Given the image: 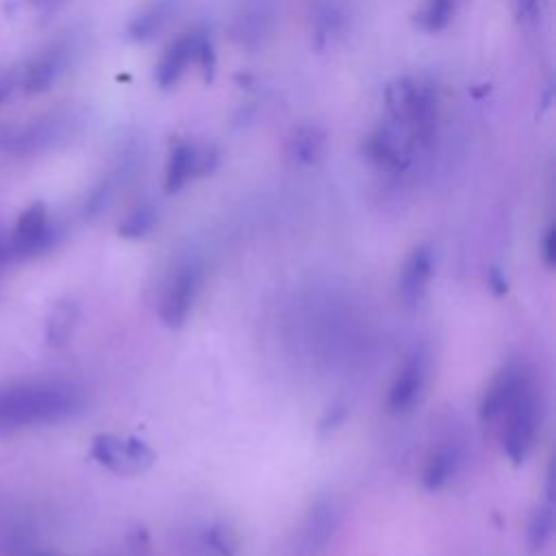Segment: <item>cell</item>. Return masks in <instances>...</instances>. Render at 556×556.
<instances>
[{"label": "cell", "instance_id": "cell-27", "mask_svg": "<svg viewBox=\"0 0 556 556\" xmlns=\"http://www.w3.org/2000/svg\"><path fill=\"white\" fill-rule=\"evenodd\" d=\"M486 282H489V287H491V291H493L495 295H504V293L508 291V278H506L504 271L497 269V267H493V269L489 271Z\"/></svg>", "mask_w": 556, "mask_h": 556}, {"label": "cell", "instance_id": "cell-10", "mask_svg": "<svg viewBox=\"0 0 556 556\" xmlns=\"http://www.w3.org/2000/svg\"><path fill=\"white\" fill-rule=\"evenodd\" d=\"M528 376L530 371L521 363H506L482 391V397L478 402L480 421L482 424L497 421Z\"/></svg>", "mask_w": 556, "mask_h": 556}, {"label": "cell", "instance_id": "cell-29", "mask_svg": "<svg viewBox=\"0 0 556 556\" xmlns=\"http://www.w3.org/2000/svg\"><path fill=\"white\" fill-rule=\"evenodd\" d=\"M517 4H519V15H523V17H534L536 7H539L536 0H517Z\"/></svg>", "mask_w": 556, "mask_h": 556}, {"label": "cell", "instance_id": "cell-22", "mask_svg": "<svg viewBox=\"0 0 556 556\" xmlns=\"http://www.w3.org/2000/svg\"><path fill=\"white\" fill-rule=\"evenodd\" d=\"M156 224V211L150 204L135 206L117 226V235L124 239H141L146 237Z\"/></svg>", "mask_w": 556, "mask_h": 556}, {"label": "cell", "instance_id": "cell-13", "mask_svg": "<svg viewBox=\"0 0 556 556\" xmlns=\"http://www.w3.org/2000/svg\"><path fill=\"white\" fill-rule=\"evenodd\" d=\"M339 526V508L330 497H319L306 513L300 534H298V545L300 552L306 556H315L321 552L328 541L332 539L334 530Z\"/></svg>", "mask_w": 556, "mask_h": 556}, {"label": "cell", "instance_id": "cell-23", "mask_svg": "<svg viewBox=\"0 0 556 556\" xmlns=\"http://www.w3.org/2000/svg\"><path fill=\"white\" fill-rule=\"evenodd\" d=\"M202 543L215 556H235L237 545H239L235 530L226 523H211L208 528H204Z\"/></svg>", "mask_w": 556, "mask_h": 556}, {"label": "cell", "instance_id": "cell-12", "mask_svg": "<svg viewBox=\"0 0 556 556\" xmlns=\"http://www.w3.org/2000/svg\"><path fill=\"white\" fill-rule=\"evenodd\" d=\"M434 254L430 245H417L402 263L397 274V295L406 306H417L432 280Z\"/></svg>", "mask_w": 556, "mask_h": 556}, {"label": "cell", "instance_id": "cell-5", "mask_svg": "<svg viewBox=\"0 0 556 556\" xmlns=\"http://www.w3.org/2000/svg\"><path fill=\"white\" fill-rule=\"evenodd\" d=\"M202 282H204V269L195 261L182 263L172 271V276L165 282V289L161 295V308H159V317L167 328L185 326L202 291Z\"/></svg>", "mask_w": 556, "mask_h": 556}, {"label": "cell", "instance_id": "cell-3", "mask_svg": "<svg viewBox=\"0 0 556 556\" xmlns=\"http://www.w3.org/2000/svg\"><path fill=\"white\" fill-rule=\"evenodd\" d=\"M497 424L506 458L517 467L523 465L536 445L543 424V397L532 374L523 380Z\"/></svg>", "mask_w": 556, "mask_h": 556}, {"label": "cell", "instance_id": "cell-2", "mask_svg": "<svg viewBox=\"0 0 556 556\" xmlns=\"http://www.w3.org/2000/svg\"><path fill=\"white\" fill-rule=\"evenodd\" d=\"M391 122L402 126L413 146L430 148L439 128V93L428 78H400L384 91Z\"/></svg>", "mask_w": 556, "mask_h": 556}, {"label": "cell", "instance_id": "cell-1", "mask_svg": "<svg viewBox=\"0 0 556 556\" xmlns=\"http://www.w3.org/2000/svg\"><path fill=\"white\" fill-rule=\"evenodd\" d=\"M83 391L61 378H28L0 384V434L33 426H48L78 415Z\"/></svg>", "mask_w": 556, "mask_h": 556}, {"label": "cell", "instance_id": "cell-6", "mask_svg": "<svg viewBox=\"0 0 556 556\" xmlns=\"http://www.w3.org/2000/svg\"><path fill=\"white\" fill-rule=\"evenodd\" d=\"M59 239L56 226L48 217L43 202H33L24 208L15 222L13 232L9 235V248L13 261H26L50 250Z\"/></svg>", "mask_w": 556, "mask_h": 556}, {"label": "cell", "instance_id": "cell-30", "mask_svg": "<svg viewBox=\"0 0 556 556\" xmlns=\"http://www.w3.org/2000/svg\"><path fill=\"white\" fill-rule=\"evenodd\" d=\"M33 7H37L39 11H50V9H56L63 0H28Z\"/></svg>", "mask_w": 556, "mask_h": 556}, {"label": "cell", "instance_id": "cell-9", "mask_svg": "<svg viewBox=\"0 0 556 556\" xmlns=\"http://www.w3.org/2000/svg\"><path fill=\"white\" fill-rule=\"evenodd\" d=\"M217 163V154L211 148H200L191 141H178L167 156L165 165V191H180L191 178L208 174Z\"/></svg>", "mask_w": 556, "mask_h": 556}, {"label": "cell", "instance_id": "cell-24", "mask_svg": "<svg viewBox=\"0 0 556 556\" xmlns=\"http://www.w3.org/2000/svg\"><path fill=\"white\" fill-rule=\"evenodd\" d=\"M454 2L456 0H428L424 11L419 13L421 28H426L430 33L445 28L452 13H454Z\"/></svg>", "mask_w": 556, "mask_h": 556}, {"label": "cell", "instance_id": "cell-14", "mask_svg": "<svg viewBox=\"0 0 556 556\" xmlns=\"http://www.w3.org/2000/svg\"><path fill=\"white\" fill-rule=\"evenodd\" d=\"M200 37H202L200 33H187L167 46V50L163 52L161 61L154 67V78H156L159 87L169 89L180 80V76L187 72L189 63L198 59Z\"/></svg>", "mask_w": 556, "mask_h": 556}, {"label": "cell", "instance_id": "cell-16", "mask_svg": "<svg viewBox=\"0 0 556 556\" xmlns=\"http://www.w3.org/2000/svg\"><path fill=\"white\" fill-rule=\"evenodd\" d=\"M460 469V450L454 443L434 445L421 469V484L426 491H441L447 486Z\"/></svg>", "mask_w": 556, "mask_h": 556}, {"label": "cell", "instance_id": "cell-21", "mask_svg": "<svg viewBox=\"0 0 556 556\" xmlns=\"http://www.w3.org/2000/svg\"><path fill=\"white\" fill-rule=\"evenodd\" d=\"M345 26V13L343 9L332 2V0H324L321 4H317L315 15H313V28H315V39L317 46H326L332 37H337Z\"/></svg>", "mask_w": 556, "mask_h": 556}, {"label": "cell", "instance_id": "cell-19", "mask_svg": "<svg viewBox=\"0 0 556 556\" xmlns=\"http://www.w3.org/2000/svg\"><path fill=\"white\" fill-rule=\"evenodd\" d=\"M72 126H74V119H70V117L41 119L39 124H35L28 132H24L17 139L20 150H41L52 143H59L63 137H67L72 132Z\"/></svg>", "mask_w": 556, "mask_h": 556}, {"label": "cell", "instance_id": "cell-28", "mask_svg": "<svg viewBox=\"0 0 556 556\" xmlns=\"http://www.w3.org/2000/svg\"><path fill=\"white\" fill-rule=\"evenodd\" d=\"M11 261H13V256H11V248H9V235L0 232V276H2L4 267H7Z\"/></svg>", "mask_w": 556, "mask_h": 556}, {"label": "cell", "instance_id": "cell-8", "mask_svg": "<svg viewBox=\"0 0 556 556\" xmlns=\"http://www.w3.org/2000/svg\"><path fill=\"white\" fill-rule=\"evenodd\" d=\"M428 376V352L424 348H415L404 363L400 365L389 393H387V410L393 415H402L415 406L419 400Z\"/></svg>", "mask_w": 556, "mask_h": 556}, {"label": "cell", "instance_id": "cell-32", "mask_svg": "<svg viewBox=\"0 0 556 556\" xmlns=\"http://www.w3.org/2000/svg\"><path fill=\"white\" fill-rule=\"evenodd\" d=\"M4 93H7V87H2V85H0V100L4 98Z\"/></svg>", "mask_w": 556, "mask_h": 556}, {"label": "cell", "instance_id": "cell-15", "mask_svg": "<svg viewBox=\"0 0 556 556\" xmlns=\"http://www.w3.org/2000/svg\"><path fill=\"white\" fill-rule=\"evenodd\" d=\"M326 148V132L317 124H300L285 139V161L293 167H306L319 161Z\"/></svg>", "mask_w": 556, "mask_h": 556}, {"label": "cell", "instance_id": "cell-18", "mask_svg": "<svg viewBox=\"0 0 556 556\" xmlns=\"http://www.w3.org/2000/svg\"><path fill=\"white\" fill-rule=\"evenodd\" d=\"M78 315L80 311L74 300H61L54 304L46 321V341L50 348H63L72 341Z\"/></svg>", "mask_w": 556, "mask_h": 556}, {"label": "cell", "instance_id": "cell-25", "mask_svg": "<svg viewBox=\"0 0 556 556\" xmlns=\"http://www.w3.org/2000/svg\"><path fill=\"white\" fill-rule=\"evenodd\" d=\"M345 415H348V406H345V404H341V402L330 404V406L324 410V415L319 417L317 430H319L321 434H328L330 430H334V428H339V426L343 424Z\"/></svg>", "mask_w": 556, "mask_h": 556}, {"label": "cell", "instance_id": "cell-11", "mask_svg": "<svg viewBox=\"0 0 556 556\" xmlns=\"http://www.w3.org/2000/svg\"><path fill=\"white\" fill-rule=\"evenodd\" d=\"M74 54V39L72 37H59L52 43H48L28 65L24 87L30 93L46 91L70 65Z\"/></svg>", "mask_w": 556, "mask_h": 556}, {"label": "cell", "instance_id": "cell-4", "mask_svg": "<svg viewBox=\"0 0 556 556\" xmlns=\"http://www.w3.org/2000/svg\"><path fill=\"white\" fill-rule=\"evenodd\" d=\"M89 456L100 467L117 476H139L148 471L156 460V454L146 441L137 437L122 439L111 432H100L91 439Z\"/></svg>", "mask_w": 556, "mask_h": 556}, {"label": "cell", "instance_id": "cell-17", "mask_svg": "<svg viewBox=\"0 0 556 556\" xmlns=\"http://www.w3.org/2000/svg\"><path fill=\"white\" fill-rule=\"evenodd\" d=\"M174 11V0H150L143 4L128 22L126 33L132 41H148L169 22Z\"/></svg>", "mask_w": 556, "mask_h": 556}, {"label": "cell", "instance_id": "cell-31", "mask_svg": "<svg viewBox=\"0 0 556 556\" xmlns=\"http://www.w3.org/2000/svg\"><path fill=\"white\" fill-rule=\"evenodd\" d=\"M111 556H148V554H143V552H137V549H126V554H111Z\"/></svg>", "mask_w": 556, "mask_h": 556}, {"label": "cell", "instance_id": "cell-7", "mask_svg": "<svg viewBox=\"0 0 556 556\" xmlns=\"http://www.w3.org/2000/svg\"><path fill=\"white\" fill-rule=\"evenodd\" d=\"M365 156L380 169L404 172L413 156V141L402 126L389 119L367 137Z\"/></svg>", "mask_w": 556, "mask_h": 556}, {"label": "cell", "instance_id": "cell-20", "mask_svg": "<svg viewBox=\"0 0 556 556\" xmlns=\"http://www.w3.org/2000/svg\"><path fill=\"white\" fill-rule=\"evenodd\" d=\"M552 534H554V500L545 497V502H541L532 510L526 526V541L530 552H541L549 543Z\"/></svg>", "mask_w": 556, "mask_h": 556}, {"label": "cell", "instance_id": "cell-26", "mask_svg": "<svg viewBox=\"0 0 556 556\" xmlns=\"http://www.w3.org/2000/svg\"><path fill=\"white\" fill-rule=\"evenodd\" d=\"M539 248H541V258H543L545 267L552 269V267L556 265V228H554V226H549V228L543 232Z\"/></svg>", "mask_w": 556, "mask_h": 556}]
</instances>
